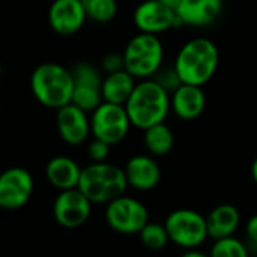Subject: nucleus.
Returning a JSON list of instances; mask_svg holds the SVG:
<instances>
[{
	"mask_svg": "<svg viewBox=\"0 0 257 257\" xmlns=\"http://www.w3.org/2000/svg\"><path fill=\"white\" fill-rule=\"evenodd\" d=\"M101 70L106 74H112V73H116V71L124 70V58H122V55L107 53L101 59Z\"/></svg>",
	"mask_w": 257,
	"mask_h": 257,
	"instance_id": "27",
	"label": "nucleus"
},
{
	"mask_svg": "<svg viewBox=\"0 0 257 257\" xmlns=\"http://www.w3.org/2000/svg\"><path fill=\"white\" fill-rule=\"evenodd\" d=\"M206 221L209 237L216 240L234 234L240 222V213L231 204H219L207 215Z\"/></svg>",
	"mask_w": 257,
	"mask_h": 257,
	"instance_id": "18",
	"label": "nucleus"
},
{
	"mask_svg": "<svg viewBox=\"0 0 257 257\" xmlns=\"http://www.w3.org/2000/svg\"><path fill=\"white\" fill-rule=\"evenodd\" d=\"M88 112L79 106L68 103L58 109L56 112V127L61 138L71 146H79L86 141L91 134V119H88Z\"/></svg>",
	"mask_w": 257,
	"mask_h": 257,
	"instance_id": "14",
	"label": "nucleus"
},
{
	"mask_svg": "<svg viewBox=\"0 0 257 257\" xmlns=\"http://www.w3.org/2000/svg\"><path fill=\"white\" fill-rule=\"evenodd\" d=\"M219 64V52L207 38H194L188 41L177 53L174 70L182 83L203 86L207 83Z\"/></svg>",
	"mask_w": 257,
	"mask_h": 257,
	"instance_id": "2",
	"label": "nucleus"
},
{
	"mask_svg": "<svg viewBox=\"0 0 257 257\" xmlns=\"http://www.w3.org/2000/svg\"><path fill=\"white\" fill-rule=\"evenodd\" d=\"M124 106L132 125L146 131L155 124L165 121L171 106V98L170 92L158 80L150 77L137 83L132 95Z\"/></svg>",
	"mask_w": 257,
	"mask_h": 257,
	"instance_id": "1",
	"label": "nucleus"
},
{
	"mask_svg": "<svg viewBox=\"0 0 257 257\" xmlns=\"http://www.w3.org/2000/svg\"><path fill=\"white\" fill-rule=\"evenodd\" d=\"M86 17L97 23H107L115 19L118 5L116 0H83Z\"/></svg>",
	"mask_w": 257,
	"mask_h": 257,
	"instance_id": "22",
	"label": "nucleus"
},
{
	"mask_svg": "<svg viewBox=\"0 0 257 257\" xmlns=\"http://www.w3.org/2000/svg\"><path fill=\"white\" fill-rule=\"evenodd\" d=\"M0 79H2V67H0Z\"/></svg>",
	"mask_w": 257,
	"mask_h": 257,
	"instance_id": "32",
	"label": "nucleus"
},
{
	"mask_svg": "<svg viewBox=\"0 0 257 257\" xmlns=\"http://www.w3.org/2000/svg\"><path fill=\"white\" fill-rule=\"evenodd\" d=\"M122 58L124 70H127L135 79H150L161 70L164 47L158 35L140 32L128 41Z\"/></svg>",
	"mask_w": 257,
	"mask_h": 257,
	"instance_id": "5",
	"label": "nucleus"
},
{
	"mask_svg": "<svg viewBox=\"0 0 257 257\" xmlns=\"http://www.w3.org/2000/svg\"><path fill=\"white\" fill-rule=\"evenodd\" d=\"M251 177H252V180H254L255 185H257V158L254 159V162H252V165H251Z\"/></svg>",
	"mask_w": 257,
	"mask_h": 257,
	"instance_id": "30",
	"label": "nucleus"
},
{
	"mask_svg": "<svg viewBox=\"0 0 257 257\" xmlns=\"http://www.w3.org/2000/svg\"><path fill=\"white\" fill-rule=\"evenodd\" d=\"M106 222L107 225L124 234L140 233L143 227L149 222L147 207L137 198L121 195L106 206Z\"/></svg>",
	"mask_w": 257,
	"mask_h": 257,
	"instance_id": "8",
	"label": "nucleus"
},
{
	"mask_svg": "<svg viewBox=\"0 0 257 257\" xmlns=\"http://www.w3.org/2000/svg\"><path fill=\"white\" fill-rule=\"evenodd\" d=\"M222 11V0H180L176 14L180 25L203 28L212 25Z\"/></svg>",
	"mask_w": 257,
	"mask_h": 257,
	"instance_id": "15",
	"label": "nucleus"
},
{
	"mask_svg": "<svg viewBox=\"0 0 257 257\" xmlns=\"http://www.w3.org/2000/svg\"><path fill=\"white\" fill-rule=\"evenodd\" d=\"M132 122L124 104L101 101V104L92 110L91 134L94 138L101 140L110 146L121 143L127 137Z\"/></svg>",
	"mask_w": 257,
	"mask_h": 257,
	"instance_id": "7",
	"label": "nucleus"
},
{
	"mask_svg": "<svg viewBox=\"0 0 257 257\" xmlns=\"http://www.w3.org/2000/svg\"><path fill=\"white\" fill-rule=\"evenodd\" d=\"M153 79L158 80L168 92H170V91H176V89L182 85V80H180L177 71L174 70V67H173V70H170V68H168V70H159V71L153 76Z\"/></svg>",
	"mask_w": 257,
	"mask_h": 257,
	"instance_id": "25",
	"label": "nucleus"
},
{
	"mask_svg": "<svg viewBox=\"0 0 257 257\" xmlns=\"http://www.w3.org/2000/svg\"><path fill=\"white\" fill-rule=\"evenodd\" d=\"M165 227L170 240L186 249L200 246L209 236L206 218L192 209H177L171 212L165 219Z\"/></svg>",
	"mask_w": 257,
	"mask_h": 257,
	"instance_id": "6",
	"label": "nucleus"
},
{
	"mask_svg": "<svg viewBox=\"0 0 257 257\" xmlns=\"http://www.w3.org/2000/svg\"><path fill=\"white\" fill-rule=\"evenodd\" d=\"M245 233H246L248 242H249L251 245H255V246H257V213L252 215V216L246 221Z\"/></svg>",
	"mask_w": 257,
	"mask_h": 257,
	"instance_id": "28",
	"label": "nucleus"
},
{
	"mask_svg": "<svg viewBox=\"0 0 257 257\" xmlns=\"http://www.w3.org/2000/svg\"><path fill=\"white\" fill-rule=\"evenodd\" d=\"M140 237H141L143 245L153 251L162 249L170 240V234H168L165 224L150 222V221L140 231Z\"/></svg>",
	"mask_w": 257,
	"mask_h": 257,
	"instance_id": "23",
	"label": "nucleus"
},
{
	"mask_svg": "<svg viewBox=\"0 0 257 257\" xmlns=\"http://www.w3.org/2000/svg\"><path fill=\"white\" fill-rule=\"evenodd\" d=\"M135 77L127 70H121L112 74H106L101 85V95L103 101L115 103V104H125L128 97L132 95L135 89Z\"/></svg>",
	"mask_w": 257,
	"mask_h": 257,
	"instance_id": "20",
	"label": "nucleus"
},
{
	"mask_svg": "<svg viewBox=\"0 0 257 257\" xmlns=\"http://www.w3.org/2000/svg\"><path fill=\"white\" fill-rule=\"evenodd\" d=\"M161 2L176 10V8H177V5H179V2H180V0H161Z\"/></svg>",
	"mask_w": 257,
	"mask_h": 257,
	"instance_id": "31",
	"label": "nucleus"
},
{
	"mask_svg": "<svg viewBox=\"0 0 257 257\" xmlns=\"http://www.w3.org/2000/svg\"><path fill=\"white\" fill-rule=\"evenodd\" d=\"M210 257H249L246 245L237 237L228 236L216 239L210 249Z\"/></svg>",
	"mask_w": 257,
	"mask_h": 257,
	"instance_id": "24",
	"label": "nucleus"
},
{
	"mask_svg": "<svg viewBox=\"0 0 257 257\" xmlns=\"http://www.w3.org/2000/svg\"><path fill=\"white\" fill-rule=\"evenodd\" d=\"M86 19L83 0H55L49 10L50 28L64 37L79 32Z\"/></svg>",
	"mask_w": 257,
	"mask_h": 257,
	"instance_id": "13",
	"label": "nucleus"
},
{
	"mask_svg": "<svg viewBox=\"0 0 257 257\" xmlns=\"http://www.w3.org/2000/svg\"><path fill=\"white\" fill-rule=\"evenodd\" d=\"M134 22L140 32L152 35H159L180 25L176 10L161 0H144L140 4L134 13Z\"/></svg>",
	"mask_w": 257,
	"mask_h": 257,
	"instance_id": "12",
	"label": "nucleus"
},
{
	"mask_svg": "<svg viewBox=\"0 0 257 257\" xmlns=\"http://www.w3.org/2000/svg\"><path fill=\"white\" fill-rule=\"evenodd\" d=\"M73 76L71 70L55 64L46 62L35 68L31 77V89L35 98L50 109H59L71 103L73 97Z\"/></svg>",
	"mask_w": 257,
	"mask_h": 257,
	"instance_id": "3",
	"label": "nucleus"
},
{
	"mask_svg": "<svg viewBox=\"0 0 257 257\" xmlns=\"http://www.w3.org/2000/svg\"><path fill=\"white\" fill-rule=\"evenodd\" d=\"M34 194L32 174L20 167L8 168L0 174V207L17 210L23 207Z\"/></svg>",
	"mask_w": 257,
	"mask_h": 257,
	"instance_id": "10",
	"label": "nucleus"
},
{
	"mask_svg": "<svg viewBox=\"0 0 257 257\" xmlns=\"http://www.w3.org/2000/svg\"><path fill=\"white\" fill-rule=\"evenodd\" d=\"M71 76L74 82L71 103L85 112H92L97 109L103 101V77L100 71L89 62H77L71 68Z\"/></svg>",
	"mask_w": 257,
	"mask_h": 257,
	"instance_id": "9",
	"label": "nucleus"
},
{
	"mask_svg": "<svg viewBox=\"0 0 257 257\" xmlns=\"http://www.w3.org/2000/svg\"><path fill=\"white\" fill-rule=\"evenodd\" d=\"M110 152V144L94 138V141L88 147V155L92 162H106Z\"/></svg>",
	"mask_w": 257,
	"mask_h": 257,
	"instance_id": "26",
	"label": "nucleus"
},
{
	"mask_svg": "<svg viewBox=\"0 0 257 257\" xmlns=\"http://www.w3.org/2000/svg\"><path fill=\"white\" fill-rule=\"evenodd\" d=\"M128 183L122 168L107 162H92L82 170L77 188L91 203H109L124 195Z\"/></svg>",
	"mask_w": 257,
	"mask_h": 257,
	"instance_id": "4",
	"label": "nucleus"
},
{
	"mask_svg": "<svg viewBox=\"0 0 257 257\" xmlns=\"http://www.w3.org/2000/svg\"><path fill=\"white\" fill-rule=\"evenodd\" d=\"M180 257H210L209 254H204L201 251H197V249H188L186 252H183Z\"/></svg>",
	"mask_w": 257,
	"mask_h": 257,
	"instance_id": "29",
	"label": "nucleus"
},
{
	"mask_svg": "<svg viewBox=\"0 0 257 257\" xmlns=\"http://www.w3.org/2000/svg\"><path fill=\"white\" fill-rule=\"evenodd\" d=\"M125 179L128 186L138 191H150L156 188L161 182V167L159 164L146 155H138L128 159L124 167Z\"/></svg>",
	"mask_w": 257,
	"mask_h": 257,
	"instance_id": "16",
	"label": "nucleus"
},
{
	"mask_svg": "<svg viewBox=\"0 0 257 257\" xmlns=\"http://www.w3.org/2000/svg\"><path fill=\"white\" fill-rule=\"evenodd\" d=\"M91 201L79 189H65L53 203V216L56 222L65 228H77L83 225L91 215Z\"/></svg>",
	"mask_w": 257,
	"mask_h": 257,
	"instance_id": "11",
	"label": "nucleus"
},
{
	"mask_svg": "<svg viewBox=\"0 0 257 257\" xmlns=\"http://www.w3.org/2000/svg\"><path fill=\"white\" fill-rule=\"evenodd\" d=\"M206 106V97L201 86L182 83L176 91H173L171 107L174 113L182 119L198 118Z\"/></svg>",
	"mask_w": 257,
	"mask_h": 257,
	"instance_id": "17",
	"label": "nucleus"
},
{
	"mask_svg": "<svg viewBox=\"0 0 257 257\" xmlns=\"http://www.w3.org/2000/svg\"><path fill=\"white\" fill-rule=\"evenodd\" d=\"M82 170L79 165L67 156H56L49 161L46 167L47 180L58 189H73L77 188Z\"/></svg>",
	"mask_w": 257,
	"mask_h": 257,
	"instance_id": "19",
	"label": "nucleus"
},
{
	"mask_svg": "<svg viewBox=\"0 0 257 257\" xmlns=\"http://www.w3.org/2000/svg\"><path fill=\"white\" fill-rule=\"evenodd\" d=\"M144 132H146L144 135L146 147L153 156H165L171 152L174 146V135L165 122L155 124L146 128Z\"/></svg>",
	"mask_w": 257,
	"mask_h": 257,
	"instance_id": "21",
	"label": "nucleus"
}]
</instances>
